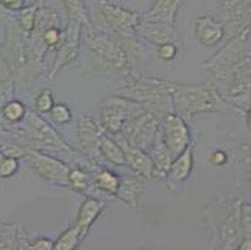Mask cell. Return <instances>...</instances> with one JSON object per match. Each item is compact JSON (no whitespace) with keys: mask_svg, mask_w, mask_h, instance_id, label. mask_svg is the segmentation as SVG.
Here are the masks:
<instances>
[{"mask_svg":"<svg viewBox=\"0 0 251 250\" xmlns=\"http://www.w3.org/2000/svg\"><path fill=\"white\" fill-rule=\"evenodd\" d=\"M118 95L133 100L160 121L168 114L174 113L171 96L166 88V80L149 75H141L131 70L124 77Z\"/></svg>","mask_w":251,"mask_h":250,"instance_id":"obj_1","label":"cell"},{"mask_svg":"<svg viewBox=\"0 0 251 250\" xmlns=\"http://www.w3.org/2000/svg\"><path fill=\"white\" fill-rule=\"evenodd\" d=\"M166 88L171 96L174 113L182 119L210 111H221L229 108V103L219 91L216 84L207 82L200 85H186L166 80Z\"/></svg>","mask_w":251,"mask_h":250,"instance_id":"obj_2","label":"cell"},{"mask_svg":"<svg viewBox=\"0 0 251 250\" xmlns=\"http://www.w3.org/2000/svg\"><path fill=\"white\" fill-rule=\"evenodd\" d=\"M86 28L88 53L94 59L98 66L109 73H122L124 77L134 70L133 65L130 64L129 56L118 36L113 33L97 29L93 27V24Z\"/></svg>","mask_w":251,"mask_h":250,"instance_id":"obj_3","label":"cell"},{"mask_svg":"<svg viewBox=\"0 0 251 250\" xmlns=\"http://www.w3.org/2000/svg\"><path fill=\"white\" fill-rule=\"evenodd\" d=\"M97 6L105 24L109 27V30L122 41L130 63L134 65V58L140 54L136 27L141 19V14L119 4L110 3L108 0H99Z\"/></svg>","mask_w":251,"mask_h":250,"instance_id":"obj_4","label":"cell"},{"mask_svg":"<svg viewBox=\"0 0 251 250\" xmlns=\"http://www.w3.org/2000/svg\"><path fill=\"white\" fill-rule=\"evenodd\" d=\"M250 25L234 35L213 59L204 64L210 82H225L243 61L250 58Z\"/></svg>","mask_w":251,"mask_h":250,"instance_id":"obj_5","label":"cell"},{"mask_svg":"<svg viewBox=\"0 0 251 250\" xmlns=\"http://www.w3.org/2000/svg\"><path fill=\"white\" fill-rule=\"evenodd\" d=\"M143 111L145 110L141 105L120 95L109 96L98 104L100 125L113 135L122 130L125 121Z\"/></svg>","mask_w":251,"mask_h":250,"instance_id":"obj_6","label":"cell"},{"mask_svg":"<svg viewBox=\"0 0 251 250\" xmlns=\"http://www.w3.org/2000/svg\"><path fill=\"white\" fill-rule=\"evenodd\" d=\"M160 130L159 120L148 111H143V113L125 121L122 130L119 133L131 145L138 146V148L148 151Z\"/></svg>","mask_w":251,"mask_h":250,"instance_id":"obj_7","label":"cell"},{"mask_svg":"<svg viewBox=\"0 0 251 250\" xmlns=\"http://www.w3.org/2000/svg\"><path fill=\"white\" fill-rule=\"evenodd\" d=\"M23 133L33 149H38L39 145H42L43 148L49 146L59 151H67L69 154L75 155L74 150L63 140V138L44 119L36 114L29 113L26 115V127Z\"/></svg>","mask_w":251,"mask_h":250,"instance_id":"obj_8","label":"cell"},{"mask_svg":"<svg viewBox=\"0 0 251 250\" xmlns=\"http://www.w3.org/2000/svg\"><path fill=\"white\" fill-rule=\"evenodd\" d=\"M28 167L40 178L48 182L58 183L61 185H68L69 165L61 162L60 159L42 153L39 149H30L25 155Z\"/></svg>","mask_w":251,"mask_h":250,"instance_id":"obj_9","label":"cell"},{"mask_svg":"<svg viewBox=\"0 0 251 250\" xmlns=\"http://www.w3.org/2000/svg\"><path fill=\"white\" fill-rule=\"evenodd\" d=\"M84 27H85V24L81 23L80 20L69 19L68 18L67 30L64 33V38L60 47L56 49L55 60L52 63L51 69L49 70L48 79L54 80L56 73L60 69H63L64 66L76 59L77 54H79V48H80L81 30H83Z\"/></svg>","mask_w":251,"mask_h":250,"instance_id":"obj_10","label":"cell"},{"mask_svg":"<svg viewBox=\"0 0 251 250\" xmlns=\"http://www.w3.org/2000/svg\"><path fill=\"white\" fill-rule=\"evenodd\" d=\"M161 121L164 141L173 157H177L190 144V130L184 119L176 113L168 114Z\"/></svg>","mask_w":251,"mask_h":250,"instance_id":"obj_11","label":"cell"},{"mask_svg":"<svg viewBox=\"0 0 251 250\" xmlns=\"http://www.w3.org/2000/svg\"><path fill=\"white\" fill-rule=\"evenodd\" d=\"M114 139L120 145L125 158V165H127L139 178H152V163L149 154L143 149L134 146L123 137L120 133L114 134Z\"/></svg>","mask_w":251,"mask_h":250,"instance_id":"obj_12","label":"cell"},{"mask_svg":"<svg viewBox=\"0 0 251 250\" xmlns=\"http://www.w3.org/2000/svg\"><path fill=\"white\" fill-rule=\"evenodd\" d=\"M101 134V127H99L94 119L86 114H80L77 119V140L81 150L93 160L100 154L99 144Z\"/></svg>","mask_w":251,"mask_h":250,"instance_id":"obj_13","label":"cell"},{"mask_svg":"<svg viewBox=\"0 0 251 250\" xmlns=\"http://www.w3.org/2000/svg\"><path fill=\"white\" fill-rule=\"evenodd\" d=\"M225 13V25L230 28L232 36L250 25V0H225L221 4Z\"/></svg>","mask_w":251,"mask_h":250,"instance_id":"obj_14","label":"cell"},{"mask_svg":"<svg viewBox=\"0 0 251 250\" xmlns=\"http://www.w3.org/2000/svg\"><path fill=\"white\" fill-rule=\"evenodd\" d=\"M195 36L200 44L210 48L215 47L225 36V27L211 15H201L195 20Z\"/></svg>","mask_w":251,"mask_h":250,"instance_id":"obj_15","label":"cell"},{"mask_svg":"<svg viewBox=\"0 0 251 250\" xmlns=\"http://www.w3.org/2000/svg\"><path fill=\"white\" fill-rule=\"evenodd\" d=\"M136 35L155 45L174 43L177 39L175 27L163 24V23L145 22L141 19L136 27Z\"/></svg>","mask_w":251,"mask_h":250,"instance_id":"obj_16","label":"cell"},{"mask_svg":"<svg viewBox=\"0 0 251 250\" xmlns=\"http://www.w3.org/2000/svg\"><path fill=\"white\" fill-rule=\"evenodd\" d=\"M184 3L185 0H155L151 8L141 15V20L175 27L176 15Z\"/></svg>","mask_w":251,"mask_h":250,"instance_id":"obj_17","label":"cell"},{"mask_svg":"<svg viewBox=\"0 0 251 250\" xmlns=\"http://www.w3.org/2000/svg\"><path fill=\"white\" fill-rule=\"evenodd\" d=\"M147 153L149 154L152 163V178L166 179L174 157L164 141L161 130L159 132L156 139Z\"/></svg>","mask_w":251,"mask_h":250,"instance_id":"obj_18","label":"cell"},{"mask_svg":"<svg viewBox=\"0 0 251 250\" xmlns=\"http://www.w3.org/2000/svg\"><path fill=\"white\" fill-rule=\"evenodd\" d=\"M194 146L189 144L184 150L173 160L169 169L166 178L168 180V189H171L173 185H179L180 183L185 182L190 176L194 165Z\"/></svg>","mask_w":251,"mask_h":250,"instance_id":"obj_19","label":"cell"},{"mask_svg":"<svg viewBox=\"0 0 251 250\" xmlns=\"http://www.w3.org/2000/svg\"><path fill=\"white\" fill-rule=\"evenodd\" d=\"M104 206V203L101 200L97 198H91V196L83 201V204L79 208V212H77L76 223H75V225L80 230L81 240H84L89 229L94 224L95 220L101 215Z\"/></svg>","mask_w":251,"mask_h":250,"instance_id":"obj_20","label":"cell"},{"mask_svg":"<svg viewBox=\"0 0 251 250\" xmlns=\"http://www.w3.org/2000/svg\"><path fill=\"white\" fill-rule=\"evenodd\" d=\"M144 193H145V184L141 182V179L131 178L120 180V185L115 195L120 200L126 203L130 208L136 209Z\"/></svg>","mask_w":251,"mask_h":250,"instance_id":"obj_21","label":"cell"},{"mask_svg":"<svg viewBox=\"0 0 251 250\" xmlns=\"http://www.w3.org/2000/svg\"><path fill=\"white\" fill-rule=\"evenodd\" d=\"M100 154L115 167H125V158L122 148L115 141V139L109 138L108 135L101 134L99 144Z\"/></svg>","mask_w":251,"mask_h":250,"instance_id":"obj_22","label":"cell"},{"mask_svg":"<svg viewBox=\"0 0 251 250\" xmlns=\"http://www.w3.org/2000/svg\"><path fill=\"white\" fill-rule=\"evenodd\" d=\"M120 180H122L120 176L114 174L113 171L101 168L95 174L94 184L98 189L108 193V194H111V195H115L119 185H120Z\"/></svg>","mask_w":251,"mask_h":250,"instance_id":"obj_23","label":"cell"},{"mask_svg":"<svg viewBox=\"0 0 251 250\" xmlns=\"http://www.w3.org/2000/svg\"><path fill=\"white\" fill-rule=\"evenodd\" d=\"M81 242L80 230L76 225L67 229L61 234L59 239L52 244V249L55 250H73L76 249L79 243Z\"/></svg>","mask_w":251,"mask_h":250,"instance_id":"obj_24","label":"cell"},{"mask_svg":"<svg viewBox=\"0 0 251 250\" xmlns=\"http://www.w3.org/2000/svg\"><path fill=\"white\" fill-rule=\"evenodd\" d=\"M68 185L77 193H84L89 189L90 180L88 173L81 168H73L68 175Z\"/></svg>","mask_w":251,"mask_h":250,"instance_id":"obj_25","label":"cell"},{"mask_svg":"<svg viewBox=\"0 0 251 250\" xmlns=\"http://www.w3.org/2000/svg\"><path fill=\"white\" fill-rule=\"evenodd\" d=\"M36 10H38V5H35V4L30 6H24V8L20 9L19 17H18V25L25 33H30L34 29Z\"/></svg>","mask_w":251,"mask_h":250,"instance_id":"obj_26","label":"cell"},{"mask_svg":"<svg viewBox=\"0 0 251 250\" xmlns=\"http://www.w3.org/2000/svg\"><path fill=\"white\" fill-rule=\"evenodd\" d=\"M26 114V108L22 102L18 100H11L8 102L3 107V116L5 120L10 121V123H17L20 121Z\"/></svg>","mask_w":251,"mask_h":250,"instance_id":"obj_27","label":"cell"},{"mask_svg":"<svg viewBox=\"0 0 251 250\" xmlns=\"http://www.w3.org/2000/svg\"><path fill=\"white\" fill-rule=\"evenodd\" d=\"M35 110L36 113L40 114H47L49 113L51 108L54 107V98H52V93L49 89H44L39 93V95L36 96L35 103Z\"/></svg>","mask_w":251,"mask_h":250,"instance_id":"obj_28","label":"cell"},{"mask_svg":"<svg viewBox=\"0 0 251 250\" xmlns=\"http://www.w3.org/2000/svg\"><path fill=\"white\" fill-rule=\"evenodd\" d=\"M49 113L51 120L58 125H65L72 120V111L65 104H54Z\"/></svg>","mask_w":251,"mask_h":250,"instance_id":"obj_29","label":"cell"},{"mask_svg":"<svg viewBox=\"0 0 251 250\" xmlns=\"http://www.w3.org/2000/svg\"><path fill=\"white\" fill-rule=\"evenodd\" d=\"M157 58L163 61H171L176 58L177 47L175 43H164V44L157 45L156 50Z\"/></svg>","mask_w":251,"mask_h":250,"instance_id":"obj_30","label":"cell"},{"mask_svg":"<svg viewBox=\"0 0 251 250\" xmlns=\"http://www.w3.org/2000/svg\"><path fill=\"white\" fill-rule=\"evenodd\" d=\"M19 169V163L17 158L5 157L3 163L0 164V178H9L13 176Z\"/></svg>","mask_w":251,"mask_h":250,"instance_id":"obj_31","label":"cell"},{"mask_svg":"<svg viewBox=\"0 0 251 250\" xmlns=\"http://www.w3.org/2000/svg\"><path fill=\"white\" fill-rule=\"evenodd\" d=\"M11 91H13V79L1 80L0 82V107L4 104Z\"/></svg>","mask_w":251,"mask_h":250,"instance_id":"obj_32","label":"cell"},{"mask_svg":"<svg viewBox=\"0 0 251 250\" xmlns=\"http://www.w3.org/2000/svg\"><path fill=\"white\" fill-rule=\"evenodd\" d=\"M52 244H54V243H52L51 240L47 239V238H40V239L35 240L34 243H30V247H29V249L51 250L52 249Z\"/></svg>","mask_w":251,"mask_h":250,"instance_id":"obj_33","label":"cell"},{"mask_svg":"<svg viewBox=\"0 0 251 250\" xmlns=\"http://www.w3.org/2000/svg\"><path fill=\"white\" fill-rule=\"evenodd\" d=\"M210 163L213 165H225L227 163V155L226 153H224L223 150H215L210 155Z\"/></svg>","mask_w":251,"mask_h":250,"instance_id":"obj_34","label":"cell"},{"mask_svg":"<svg viewBox=\"0 0 251 250\" xmlns=\"http://www.w3.org/2000/svg\"><path fill=\"white\" fill-rule=\"evenodd\" d=\"M0 4L8 10L17 11L25 6V0H0Z\"/></svg>","mask_w":251,"mask_h":250,"instance_id":"obj_35","label":"cell"},{"mask_svg":"<svg viewBox=\"0 0 251 250\" xmlns=\"http://www.w3.org/2000/svg\"><path fill=\"white\" fill-rule=\"evenodd\" d=\"M5 159V154H4L3 151L0 150V164H1V163H3V160Z\"/></svg>","mask_w":251,"mask_h":250,"instance_id":"obj_36","label":"cell"},{"mask_svg":"<svg viewBox=\"0 0 251 250\" xmlns=\"http://www.w3.org/2000/svg\"><path fill=\"white\" fill-rule=\"evenodd\" d=\"M83 1H84V0H83Z\"/></svg>","mask_w":251,"mask_h":250,"instance_id":"obj_37","label":"cell"}]
</instances>
